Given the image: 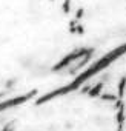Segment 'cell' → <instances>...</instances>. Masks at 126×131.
Segmentation results:
<instances>
[{"instance_id":"obj_2","label":"cell","mask_w":126,"mask_h":131,"mask_svg":"<svg viewBox=\"0 0 126 131\" xmlns=\"http://www.w3.org/2000/svg\"><path fill=\"white\" fill-rule=\"evenodd\" d=\"M124 86H126V77H123V80H121L120 85H118V94H120V97L124 94Z\"/></svg>"},{"instance_id":"obj_3","label":"cell","mask_w":126,"mask_h":131,"mask_svg":"<svg viewBox=\"0 0 126 131\" xmlns=\"http://www.w3.org/2000/svg\"><path fill=\"white\" fill-rule=\"evenodd\" d=\"M102 99H103V100H115L117 97H115V96H111V94H103Z\"/></svg>"},{"instance_id":"obj_1","label":"cell","mask_w":126,"mask_h":131,"mask_svg":"<svg viewBox=\"0 0 126 131\" xmlns=\"http://www.w3.org/2000/svg\"><path fill=\"white\" fill-rule=\"evenodd\" d=\"M46 22L39 0H0V97L14 91L39 65Z\"/></svg>"}]
</instances>
